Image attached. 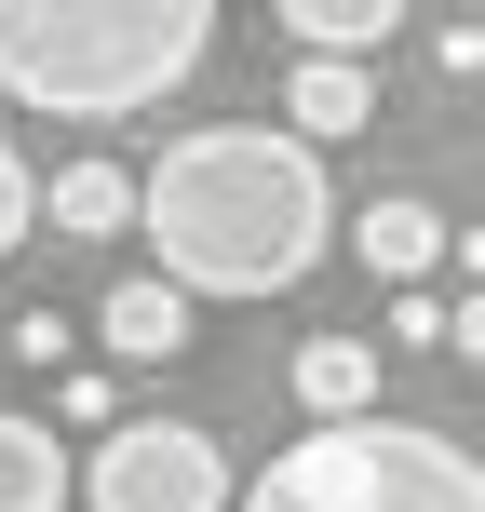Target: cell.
<instances>
[{
  "instance_id": "obj_3",
  "label": "cell",
  "mask_w": 485,
  "mask_h": 512,
  "mask_svg": "<svg viewBox=\"0 0 485 512\" xmlns=\"http://www.w3.org/2000/svg\"><path fill=\"white\" fill-rule=\"evenodd\" d=\"M230 512H485V459L432 418H310Z\"/></svg>"
},
{
  "instance_id": "obj_13",
  "label": "cell",
  "mask_w": 485,
  "mask_h": 512,
  "mask_svg": "<svg viewBox=\"0 0 485 512\" xmlns=\"http://www.w3.org/2000/svg\"><path fill=\"white\" fill-rule=\"evenodd\" d=\"M54 418H68V432H122V418H108V378H95V364H68V378H54Z\"/></svg>"
},
{
  "instance_id": "obj_12",
  "label": "cell",
  "mask_w": 485,
  "mask_h": 512,
  "mask_svg": "<svg viewBox=\"0 0 485 512\" xmlns=\"http://www.w3.org/2000/svg\"><path fill=\"white\" fill-rule=\"evenodd\" d=\"M41 230V176H27V149H0V256H27Z\"/></svg>"
},
{
  "instance_id": "obj_6",
  "label": "cell",
  "mask_w": 485,
  "mask_h": 512,
  "mask_svg": "<svg viewBox=\"0 0 485 512\" xmlns=\"http://www.w3.org/2000/svg\"><path fill=\"white\" fill-rule=\"evenodd\" d=\"M283 122L324 149V135H364L378 122V81H364V54H297V81H283Z\"/></svg>"
},
{
  "instance_id": "obj_14",
  "label": "cell",
  "mask_w": 485,
  "mask_h": 512,
  "mask_svg": "<svg viewBox=\"0 0 485 512\" xmlns=\"http://www.w3.org/2000/svg\"><path fill=\"white\" fill-rule=\"evenodd\" d=\"M445 351H459V364H485V283H472L459 310H445Z\"/></svg>"
},
{
  "instance_id": "obj_4",
  "label": "cell",
  "mask_w": 485,
  "mask_h": 512,
  "mask_svg": "<svg viewBox=\"0 0 485 512\" xmlns=\"http://www.w3.org/2000/svg\"><path fill=\"white\" fill-rule=\"evenodd\" d=\"M230 445L203 418H122L81 459V512H230Z\"/></svg>"
},
{
  "instance_id": "obj_5",
  "label": "cell",
  "mask_w": 485,
  "mask_h": 512,
  "mask_svg": "<svg viewBox=\"0 0 485 512\" xmlns=\"http://www.w3.org/2000/svg\"><path fill=\"white\" fill-rule=\"evenodd\" d=\"M189 283L176 270H135V283H108V310H95V337H108V364H176L189 351Z\"/></svg>"
},
{
  "instance_id": "obj_9",
  "label": "cell",
  "mask_w": 485,
  "mask_h": 512,
  "mask_svg": "<svg viewBox=\"0 0 485 512\" xmlns=\"http://www.w3.org/2000/svg\"><path fill=\"white\" fill-rule=\"evenodd\" d=\"M297 405L310 418H378V351L364 337H310L297 351Z\"/></svg>"
},
{
  "instance_id": "obj_10",
  "label": "cell",
  "mask_w": 485,
  "mask_h": 512,
  "mask_svg": "<svg viewBox=\"0 0 485 512\" xmlns=\"http://www.w3.org/2000/svg\"><path fill=\"white\" fill-rule=\"evenodd\" d=\"M41 216L68 243H108V230H135V176H122V162H68V176L41 189Z\"/></svg>"
},
{
  "instance_id": "obj_1",
  "label": "cell",
  "mask_w": 485,
  "mask_h": 512,
  "mask_svg": "<svg viewBox=\"0 0 485 512\" xmlns=\"http://www.w3.org/2000/svg\"><path fill=\"white\" fill-rule=\"evenodd\" d=\"M135 230L162 243V270L189 297H283L324 270L337 189L297 122H203L135 176Z\"/></svg>"
},
{
  "instance_id": "obj_11",
  "label": "cell",
  "mask_w": 485,
  "mask_h": 512,
  "mask_svg": "<svg viewBox=\"0 0 485 512\" xmlns=\"http://www.w3.org/2000/svg\"><path fill=\"white\" fill-rule=\"evenodd\" d=\"M405 14H418V0H283L297 54H378V41H391Z\"/></svg>"
},
{
  "instance_id": "obj_7",
  "label": "cell",
  "mask_w": 485,
  "mask_h": 512,
  "mask_svg": "<svg viewBox=\"0 0 485 512\" xmlns=\"http://www.w3.org/2000/svg\"><path fill=\"white\" fill-rule=\"evenodd\" d=\"M81 459L54 445V418H0V512H68Z\"/></svg>"
},
{
  "instance_id": "obj_2",
  "label": "cell",
  "mask_w": 485,
  "mask_h": 512,
  "mask_svg": "<svg viewBox=\"0 0 485 512\" xmlns=\"http://www.w3.org/2000/svg\"><path fill=\"white\" fill-rule=\"evenodd\" d=\"M216 54V0H0V95L41 122H135Z\"/></svg>"
},
{
  "instance_id": "obj_8",
  "label": "cell",
  "mask_w": 485,
  "mask_h": 512,
  "mask_svg": "<svg viewBox=\"0 0 485 512\" xmlns=\"http://www.w3.org/2000/svg\"><path fill=\"white\" fill-rule=\"evenodd\" d=\"M351 256H364V270H391V283H418V270L445 256V216H432V203H405V189H378V203L351 216Z\"/></svg>"
}]
</instances>
